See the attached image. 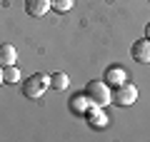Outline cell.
Returning a JSON list of instances; mask_svg holds the SVG:
<instances>
[{
    "mask_svg": "<svg viewBox=\"0 0 150 142\" xmlns=\"http://www.w3.org/2000/svg\"><path fill=\"white\" fill-rule=\"evenodd\" d=\"M88 97H90L93 105H100V107H108L112 102V92H110V85L105 80H90L85 87Z\"/></svg>",
    "mask_w": 150,
    "mask_h": 142,
    "instance_id": "6da1fadb",
    "label": "cell"
},
{
    "mask_svg": "<svg viewBox=\"0 0 150 142\" xmlns=\"http://www.w3.org/2000/svg\"><path fill=\"white\" fill-rule=\"evenodd\" d=\"M48 87H50V75L38 72V75H33V77H28L23 82V95L28 100H38V97H43V92Z\"/></svg>",
    "mask_w": 150,
    "mask_h": 142,
    "instance_id": "7a4b0ae2",
    "label": "cell"
},
{
    "mask_svg": "<svg viewBox=\"0 0 150 142\" xmlns=\"http://www.w3.org/2000/svg\"><path fill=\"white\" fill-rule=\"evenodd\" d=\"M135 100H138V87L130 82L118 85V90L112 92V102L118 107H130V105H135Z\"/></svg>",
    "mask_w": 150,
    "mask_h": 142,
    "instance_id": "3957f363",
    "label": "cell"
},
{
    "mask_svg": "<svg viewBox=\"0 0 150 142\" xmlns=\"http://www.w3.org/2000/svg\"><path fill=\"white\" fill-rule=\"evenodd\" d=\"M85 120H88V127H93V130H105L108 122H110L100 105H90V110L85 112Z\"/></svg>",
    "mask_w": 150,
    "mask_h": 142,
    "instance_id": "277c9868",
    "label": "cell"
},
{
    "mask_svg": "<svg viewBox=\"0 0 150 142\" xmlns=\"http://www.w3.org/2000/svg\"><path fill=\"white\" fill-rule=\"evenodd\" d=\"M90 97H88V92H78V95H73L68 100V107H70V112H73L75 117H85V112L90 110Z\"/></svg>",
    "mask_w": 150,
    "mask_h": 142,
    "instance_id": "5b68a950",
    "label": "cell"
},
{
    "mask_svg": "<svg viewBox=\"0 0 150 142\" xmlns=\"http://www.w3.org/2000/svg\"><path fill=\"white\" fill-rule=\"evenodd\" d=\"M130 55H133L135 63L148 65V63H150V40H148V37H143V40H135L133 47H130Z\"/></svg>",
    "mask_w": 150,
    "mask_h": 142,
    "instance_id": "8992f818",
    "label": "cell"
},
{
    "mask_svg": "<svg viewBox=\"0 0 150 142\" xmlns=\"http://www.w3.org/2000/svg\"><path fill=\"white\" fill-rule=\"evenodd\" d=\"M53 10V0H25V13L30 18H43Z\"/></svg>",
    "mask_w": 150,
    "mask_h": 142,
    "instance_id": "52a82bcc",
    "label": "cell"
},
{
    "mask_svg": "<svg viewBox=\"0 0 150 142\" xmlns=\"http://www.w3.org/2000/svg\"><path fill=\"white\" fill-rule=\"evenodd\" d=\"M105 80L110 87H118V85H123V82H128V75H125V70L120 67V65H110V67H105Z\"/></svg>",
    "mask_w": 150,
    "mask_h": 142,
    "instance_id": "ba28073f",
    "label": "cell"
},
{
    "mask_svg": "<svg viewBox=\"0 0 150 142\" xmlns=\"http://www.w3.org/2000/svg\"><path fill=\"white\" fill-rule=\"evenodd\" d=\"M15 60H18V50L10 42L0 45V65H3V67H5V65H15Z\"/></svg>",
    "mask_w": 150,
    "mask_h": 142,
    "instance_id": "9c48e42d",
    "label": "cell"
},
{
    "mask_svg": "<svg viewBox=\"0 0 150 142\" xmlns=\"http://www.w3.org/2000/svg\"><path fill=\"white\" fill-rule=\"evenodd\" d=\"M68 82H70V80H68L65 72H53V75H50V87H55V90H65Z\"/></svg>",
    "mask_w": 150,
    "mask_h": 142,
    "instance_id": "30bf717a",
    "label": "cell"
},
{
    "mask_svg": "<svg viewBox=\"0 0 150 142\" xmlns=\"http://www.w3.org/2000/svg\"><path fill=\"white\" fill-rule=\"evenodd\" d=\"M3 77H5V82H18L20 80V70L15 65H5L3 67Z\"/></svg>",
    "mask_w": 150,
    "mask_h": 142,
    "instance_id": "8fae6325",
    "label": "cell"
},
{
    "mask_svg": "<svg viewBox=\"0 0 150 142\" xmlns=\"http://www.w3.org/2000/svg\"><path fill=\"white\" fill-rule=\"evenodd\" d=\"M70 8H73V0H53V10L55 13H70Z\"/></svg>",
    "mask_w": 150,
    "mask_h": 142,
    "instance_id": "7c38bea8",
    "label": "cell"
},
{
    "mask_svg": "<svg viewBox=\"0 0 150 142\" xmlns=\"http://www.w3.org/2000/svg\"><path fill=\"white\" fill-rule=\"evenodd\" d=\"M145 37H148V40H150V22H148V25H145Z\"/></svg>",
    "mask_w": 150,
    "mask_h": 142,
    "instance_id": "4fadbf2b",
    "label": "cell"
},
{
    "mask_svg": "<svg viewBox=\"0 0 150 142\" xmlns=\"http://www.w3.org/2000/svg\"><path fill=\"white\" fill-rule=\"evenodd\" d=\"M3 82H5V77H3V67H0V85H3Z\"/></svg>",
    "mask_w": 150,
    "mask_h": 142,
    "instance_id": "5bb4252c",
    "label": "cell"
},
{
    "mask_svg": "<svg viewBox=\"0 0 150 142\" xmlns=\"http://www.w3.org/2000/svg\"><path fill=\"white\" fill-rule=\"evenodd\" d=\"M148 3H150V0H148Z\"/></svg>",
    "mask_w": 150,
    "mask_h": 142,
    "instance_id": "9a60e30c",
    "label": "cell"
}]
</instances>
